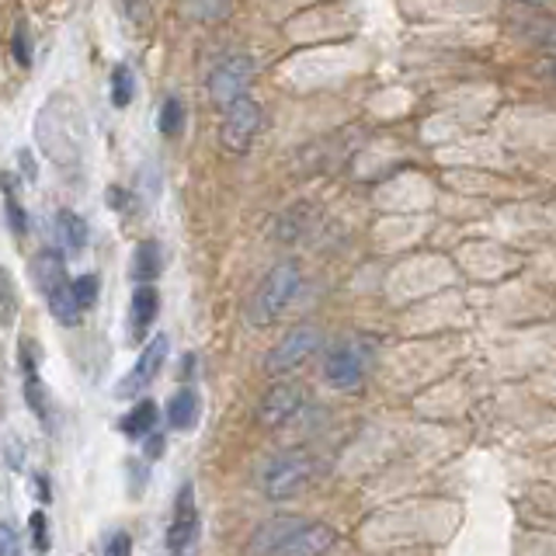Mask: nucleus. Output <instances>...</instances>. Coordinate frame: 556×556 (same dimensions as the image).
<instances>
[{"label":"nucleus","instance_id":"nucleus-1","mask_svg":"<svg viewBox=\"0 0 556 556\" xmlns=\"http://www.w3.org/2000/svg\"><path fill=\"white\" fill-rule=\"evenodd\" d=\"M35 139H39L42 153L52 164L60 167H74L84 153V122L80 109L74 98L56 94L42 104L39 118H35Z\"/></svg>","mask_w":556,"mask_h":556},{"label":"nucleus","instance_id":"nucleus-2","mask_svg":"<svg viewBox=\"0 0 556 556\" xmlns=\"http://www.w3.org/2000/svg\"><path fill=\"white\" fill-rule=\"evenodd\" d=\"M300 265L295 261H278V265L261 278V286L251 300V309L248 317L254 327H268L275 324L282 313L289 309V303L295 300V292H300Z\"/></svg>","mask_w":556,"mask_h":556},{"label":"nucleus","instance_id":"nucleus-3","mask_svg":"<svg viewBox=\"0 0 556 556\" xmlns=\"http://www.w3.org/2000/svg\"><path fill=\"white\" fill-rule=\"evenodd\" d=\"M313 473H317V463H313L309 452L292 448V452H282L278 459H271L265 477H261V491H265V497H271V501H289L300 491H306Z\"/></svg>","mask_w":556,"mask_h":556},{"label":"nucleus","instance_id":"nucleus-4","mask_svg":"<svg viewBox=\"0 0 556 556\" xmlns=\"http://www.w3.org/2000/svg\"><path fill=\"white\" fill-rule=\"evenodd\" d=\"M365 369H369V344L358 338H348V341H334L327 348L320 372L327 379V387L352 390L365 379Z\"/></svg>","mask_w":556,"mask_h":556},{"label":"nucleus","instance_id":"nucleus-5","mask_svg":"<svg viewBox=\"0 0 556 556\" xmlns=\"http://www.w3.org/2000/svg\"><path fill=\"white\" fill-rule=\"evenodd\" d=\"M317 348H320V330L317 327H313V324L292 327V330H286V338L265 355V372L278 379V376H286L292 369H300V365L313 352H317Z\"/></svg>","mask_w":556,"mask_h":556},{"label":"nucleus","instance_id":"nucleus-6","mask_svg":"<svg viewBox=\"0 0 556 556\" xmlns=\"http://www.w3.org/2000/svg\"><path fill=\"white\" fill-rule=\"evenodd\" d=\"M261 126H265V109H261L254 98H240L223 115L219 143L230 153H248L251 143L257 139V132H261Z\"/></svg>","mask_w":556,"mask_h":556},{"label":"nucleus","instance_id":"nucleus-7","mask_svg":"<svg viewBox=\"0 0 556 556\" xmlns=\"http://www.w3.org/2000/svg\"><path fill=\"white\" fill-rule=\"evenodd\" d=\"M167 549L170 556H199V508H195V486L191 483H185L178 497H174Z\"/></svg>","mask_w":556,"mask_h":556},{"label":"nucleus","instance_id":"nucleus-8","mask_svg":"<svg viewBox=\"0 0 556 556\" xmlns=\"http://www.w3.org/2000/svg\"><path fill=\"white\" fill-rule=\"evenodd\" d=\"M254 77V63L248 56H230L223 60L213 74H208V98H213L216 109H230V104H237L240 98H248L243 91H248V84Z\"/></svg>","mask_w":556,"mask_h":556},{"label":"nucleus","instance_id":"nucleus-9","mask_svg":"<svg viewBox=\"0 0 556 556\" xmlns=\"http://www.w3.org/2000/svg\"><path fill=\"white\" fill-rule=\"evenodd\" d=\"M167 352H170V341L167 334H153L147 341V348L139 352L136 365L126 372V379L118 382V396H139V393H147L150 382L161 376L164 369V362H167Z\"/></svg>","mask_w":556,"mask_h":556},{"label":"nucleus","instance_id":"nucleus-10","mask_svg":"<svg viewBox=\"0 0 556 556\" xmlns=\"http://www.w3.org/2000/svg\"><path fill=\"white\" fill-rule=\"evenodd\" d=\"M17 358H22V372H25V404L35 417H39V425L49 431L52 414H49V393L39 376V344H35V338H22V344H17Z\"/></svg>","mask_w":556,"mask_h":556},{"label":"nucleus","instance_id":"nucleus-11","mask_svg":"<svg viewBox=\"0 0 556 556\" xmlns=\"http://www.w3.org/2000/svg\"><path fill=\"white\" fill-rule=\"evenodd\" d=\"M303 407V387L300 382H275V387L261 396L257 407V421L265 428H282L289 425Z\"/></svg>","mask_w":556,"mask_h":556},{"label":"nucleus","instance_id":"nucleus-12","mask_svg":"<svg viewBox=\"0 0 556 556\" xmlns=\"http://www.w3.org/2000/svg\"><path fill=\"white\" fill-rule=\"evenodd\" d=\"M306 526H309V521L300 518V515H278V518L265 521V526L254 532L251 553H257V556H278Z\"/></svg>","mask_w":556,"mask_h":556},{"label":"nucleus","instance_id":"nucleus-13","mask_svg":"<svg viewBox=\"0 0 556 556\" xmlns=\"http://www.w3.org/2000/svg\"><path fill=\"white\" fill-rule=\"evenodd\" d=\"M31 282L35 289H39L46 300L56 289L70 286V278H66V257L63 251H52V248H42L39 254L31 257Z\"/></svg>","mask_w":556,"mask_h":556},{"label":"nucleus","instance_id":"nucleus-14","mask_svg":"<svg viewBox=\"0 0 556 556\" xmlns=\"http://www.w3.org/2000/svg\"><path fill=\"white\" fill-rule=\"evenodd\" d=\"M156 313H161V292H156V286H136L132 303H129V338L132 341L147 338V330L153 327Z\"/></svg>","mask_w":556,"mask_h":556},{"label":"nucleus","instance_id":"nucleus-15","mask_svg":"<svg viewBox=\"0 0 556 556\" xmlns=\"http://www.w3.org/2000/svg\"><path fill=\"white\" fill-rule=\"evenodd\" d=\"M334 539L338 535L330 526H306L278 556H324L330 546H334Z\"/></svg>","mask_w":556,"mask_h":556},{"label":"nucleus","instance_id":"nucleus-16","mask_svg":"<svg viewBox=\"0 0 556 556\" xmlns=\"http://www.w3.org/2000/svg\"><path fill=\"white\" fill-rule=\"evenodd\" d=\"M161 271H164L161 243H156V240L136 243V254H132V278H136V286H153Z\"/></svg>","mask_w":556,"mask_h":556},{"label":"nucleus","instance_id":"nucleus-17","mask_svg":"<svg viewBox=\"0 0 556 556\" xmlns=\"http://www.w3.org/2000/svg\"><path fill=\"white\" fill-rule=\"evenodd\" d=\"M122 434H129V439H150L153 428H156V404L153 400H136V404L122 414V421H118Z\"/></svg>","mask_w":556,"mask_h":556},{"label":"nucleus","instance_id":"nucleus-18","mask_svg":"<svg viewBox=\"0 0 556 556\" xmlns=\"http://www.w3.org/2000/svg\"><path fill=\"white\" fill-rule=\"evenodd\" d=\"M199 421V396L195 390H178L167 400V425L174 431H191Z\"/></svg>","mask_w":556,"mask_h":556},{"label":"nucleus","instance_id":"nucleus-19","mask_svg":"<svg viewBox=\"0 0 556 556\" xmlns=\"http://www.w3.org/2000/svg\"><path fill=\"white\" fill-rule=\"evenodd\" d=\"M56 230H60V240H63V248L66 251H84L87 248V223L77 216V213H70V208H63V213H56Z\"/></svg>","mask_w":556,"mask_h":556},{"label":"nucleus","instance_id":"nucleus-20","mask_svg":"<svg viewBox=\"0 0 556 556\" xmlns=\"http://www.w3.org/2000/svg\"><path fill=\"white\" fill-rule=\"evenodd\" d=\"M49 313H52V320L56 324H63V327H77L80 324V306H77V300H74V289L70 286H63V289H56L49 295Z\"/></svg>","mask_w":556,"mask_h":556},{"label":"nucleus","instance_id":"nucleus-21","mask_svg":"<svg viewBox=\"0 0 556 556\" xmlns=\"http://www.w3.org/2000/svg\"><path fill=\"white\" fill-rule=\"evenodd\" d=\"M17 320V286L8 268H0V327H11Z\"/></svg>","mask_w":556,"mask_h":556},{"label":"nucleus","instance_id":"nucleus-22","mask_svg":"<svg viewBox=\"0 0 556 556\" xmlns=\"http://www.w3.org/2000/svg\"><path fill=\"white\" fill-rule=\"evenodd\" d=\"M132 91H136L132 70L126 63H118L112 70V104H115V109H126V104L132 101Z\"/></svg>","mask_w":556,"mask_h":556},{"label":"nucleus","instance_id":"nucleus-23","mask_svg":"<svg viewBox=\"0 0 556 556\" xmlns=\"http://www.w3.org/2000/svg\"><path fill=\"white\" fill-rule=\"evenodd\" d=\"M70 289H74V300L80 309H91L98 303V292H101V278L94 271H87V275H77L74 282H70Z\"/></svg>","mask_w":556,"mask_h":556},{"label":"nucleus","instance_id":"nucleus-24","mask_svg":"<svg viewBox=\"0 0 556 556\" xmlns=\"http://www.w3.org/2000/svg\"><path fill=\"white\" fill-rule=\"evenodd\" d=\"M156 126H161L164 136H178L181 126H185V104L181 98H167L161 104V118H156Z\"/></svg>","mask_w":556,"mask_h":556},{"label":"nucleus","instance_id":"nucleus-25","mask_svg":"<svg viewBox=\"0 0 556 556\" xmlns=\"http://www.w3.org/2000/svg\"><path fill=\"white\" fill-rule=\"evenodd\" d=\"M0 185H4V191H8V223H11V230L22 237L25 230H28V219H25V213H22V205H17V199H14V188H11V178H0Z\"/></svg>","mask_w":556,"mask_h":556},{"label":"nucleus","instance_id":"nucleus-26","mask_svg":"<svg viewBox=\"0 0 556 556\" xmlns=\"http://www.w3.org/2000/svg\"><path fill=\"white\" fill-rule=\"evenodd\" d=\"M28 532H31V546L39 553H46L49 549V518H46V511H31Z\"/></svg>","mask_w":556,"mask_h":556},{"label":"nucleus","instance_id":"nucleus-27","mask_svg":"<svg viewBox=\"0 0 556 556\" xmlns=\"http://www.w3.org/2000/svg\"><path fill=\"white\" fill-rule=\"evenodd\" d=\"M0 556H22V532L14 521H0Z\"/></svg>","mask_w":556,"mask_h":556},{"label":"nucleus","instance_id":"nucleus-28","mask_svg":"<svg viewBox=\"0 0 556 556\" xmlns=\"http://www.w3.org/2000/svg\"><path fill=\"white\" fill-rule=\"evenodd\" d=\"M104 556H132V535L129 532H112L104 539Z\"/></svg>","mask_w":556,"mask_h":556},{"label":"nucleus","instance_id":"nucleus-29","mask_svg":"<svg viewBox=\"0 0 556 556\" xmlns=\"http://www.w3.org/2000/svg\"><path fill=\"white\" fill-rule=\"evenodd\" d=\"M14 60L22 63V66L31 63V39H28V28L25 25L14 31Z\"/></svg>","mask_w":556,"mask_h":556},{"label":"nucleus","instance_id":"nucleus-30","mask_svg":"<svg viewBox=\"0 0 556 556\" xmlns=\"http://www.w3.org/2000/svg\"><path fill=\"white\" fill-rule=\"evenodd\" d=\"M17 164H22V174H25L28 181L39 178V170H35V161H31V153H28V150H17Z\"/></svg>","mask_w":556,"mask_h":556},{"label":"nucleus","instance_id":"nucleus-31","mask_svg":"<svg viewBox=\"0 0 556 556\" xmlns=\"http://www.w3.org/2000/svg\"><path fill=\"white\" fill-rule=\"evenodd\" d=\"M161 448H164V439L153 431L150 439H147V456H150V459H156V456H161Z\"/></svg>","mask_w":556,"mask_h":556},{"label":"nucleus","instance_id":"nucleus-32","mask_svg":"<svg viewBox=\"0 0 556 556\" xmlns=\"http://www.w3.org/2000/svg\"><path fill=\"white\" fill-rule=\"evenodd\" d=\"M109 205L126 208V191H122V188H109Z\"/></svg>","mask_w":556,"mask_h":556},{"label":"nucleus","instance_id":"nucleus-33","mask_svg":"<svg viewBox=\"0 0 556 556\" xmlns=\"http://www.w3.org/2000/svg\"><path fill=\"white\" fill-rule=\"evenodd\" d=\"M39 494H42V501H49V480L46 477H39Z\"/></svg>","mask_w":556,"mask_h":556},{"label":"nucleus","instance_id":"nucleus-34","mask_svg":"<svg viewBox=\"0 0 556 556\" xmlns=\"http://www.w3.org/2000/svg\"><path fill=\"white\" fill-rule=\"evenodd\" d=\"M521 4H546V0H521Z\"/></svg>","mask_w":556,"mask_h":556}]
</instances>
